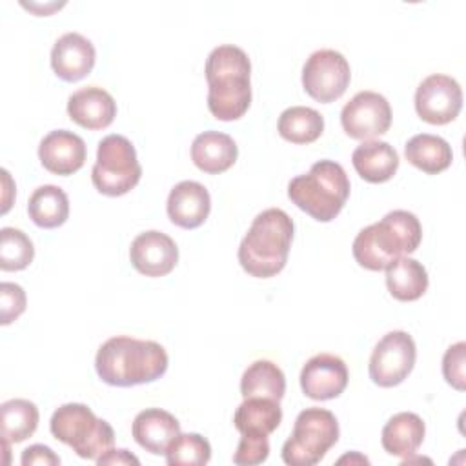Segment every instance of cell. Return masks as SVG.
Returning <instances> with one entry per match:
<instances>
[{"label":"cell","instance_id":"6da1fadb","mask_svg":"<svg viewBox=\"0 0 466 466\" xmlns=\"http://www.w3.org/2000/svg\"><path fill=\"white\" fill-rule=\"evenodd\" d=\"M167 364L164 346L127 335L107 339L95 357L98 377L106 384L120 388L153 382L166 373Z\"/></svg>","mask_w":466,"mask_h":466},{"label":"cell","instance_id":"7a4b0ae2","mask_svg":"<svg viewBox=\"0 0 466 466\" xmlns=\"http://www.w3.org/2000/svg\"><path fill=\"white\" fill-rule=\"evenodd\" d=\"M251 64L244 49L224 44L206 60L208 109L217 120H238L251 104Z\"/></svg>","mask_w":466,"mask_h":466},{"label":"cell","instance_id":"3957f363","mask_svg":"<svg viewBox=\"0 0 466 466\" xmlns=\"http://www.w3.org/2000/svg\"><path fill=\"white\" fill-rule=\"evenodd\" d=\"M422 240L419 218L406 209H393L379 222L362 228L353 240V257L370 271L386 269L393 260L413 253Z\"/></svg>","mask_w":466,"mask_h":466},{"label":"cell","instance_id":"277c9868","mask_svg":"<svg viewBox=\"0 0 466 466\" xmlns=\"http://www.w3.org/2000/svg\"><path fill=\"white\" fill-rule=\"evenodd\" d=\"M293 229L291 217L279 208L258 213L238 246L242 269L257 279L280 273L288 262Z\"/></svg>","mask_w":466,"mask_h":466},{"label":"cell","instance_id":"5b68a950","mask_svg":"<svg viewBox=\"0 0 466 466\" xmlns=\"http://www.w3.org/2000/svg\"><path fill=\"white\" fill-rule=\"evenodd\" d=\"M288 197L311 218L329 222L350 197V178L339 162L319 160L308 173L289 180Z\"/></svg>","mask_w":466,"mask_h":466},{"label":"cell","instance_id":"8992f818","mask_svg":"<svg viewBox=\"0 0 466 466\" xmlns=\"http://www.w3.org/2000/svg\"><path fill=\"white\" fill-rule=\"evenodd\" d=\"M49 430L56 441L73 448L82 459L96 461L115 444L111 424L98 419L91 408L80 402H67L56 408L49 420Z\"/></svg>","mask_w":466,"mask_h":466},{"label":"cell","instance_id":"52a82bcc","mask_svg":"<svg viewBox=\"0 0 466 466\" xmlns=\"http://www.w3.org/2000/svg\"><path fill=\"white\" fill-rule=\"evenodd\" d=\"M337 441V417L324 408H306L297 415L293 433L282 446V461L289 466H313Z\"/></svg>","mask_w":466,"mask_h":466},{"label":"cell","instance_id":"ba28073f","mask_svg":"<svg viewBox=\"0 0 466 466\" xmlns=\"http://www.w3.org/2000/svg\"><path fill=\"white\" fill-rule=\"evenodd\" d=\"M142 177L135 146L122 135H107L98 142L96 162L91 169L93 186L107 197L131 191Z\"/></svg>","mask_w":466,"mask_h":466},{"label":"cell","instance_id":"9c48e42d","mask_svg":"<svg viewBox=\"0 0 466 466\" xmlns=\"http://www.w3.org/2000/svg\"><path fill=\"white\" fill-rule=\"evenodd\" d=\"M351 71L342 53L319 49L309 55L302 67L304 91L317 102H335L350 86Z\"/></svg>","mask_w":466,"mask_h":466},{"label":"cell","instance_id":"30bf717a","mask_svg":"<svg viewBox=\"0 0 466 466\" xmlns=\"http://www.w3.org/2000/svg\"><path fill=\"white\" fill-rule=\"evenodd\" d=\"M417 348L402 329L386 333L373 348L370 357V379L380 388L400 384L415 366Z\"/></svg>","mask_w":466,"mask_h":466},{"label":"cell","instance_id":"8fae6325","mask_svg":"<svg viewBox=\"0 0 466 466\" xmlns=\"http://www.w3.org/2000/svg\"><path fill=\"white\" fill-rule=\"evenodd\" d=\"M342 129L350 138L370 140L384 135L391 126V107L375 91H359L340 111Z\"/></svg>","mask_w":466,"mask_h":466},{"label":"cell","instance_id":"7c38bea8","mask_svg":"<svg viewBox=\"0 0 466 466\" xmlns=\"http://www.w3.org/2000/svg\"><path fill=\"white\" fill-rule=\"evenodd\" d=\"M461 107L462 89L459 82L448 75H430L415 91V111L428 124H448L457 118Z\"/></svg>","mask_w":466,"mask_h":466},{"label":"cell","instance_id":"4fadbf2b","mask_svg":"<svg viewBox=\"0 0 466 466\" xmlns=\"http://www.w3.org/2000/svg\"><path fill=\"white\" fill-rule=\"evenodd\" d=\"M129 260L133 268L146 277H164L177 266L178 248L169 235L149 229L133 238Z\"/></svg>","mask_w":466,"mask_h":466},{"label":"cell","instance_id":"5bb4252c","mask_svg":"<svg viewBox=\"0 0 466 466\" xmlns=\"http://www.w3.org/2000/svg\"><path fill=\"white\" fill-rule=\"evenodd\" d=\"M348 386L346 362L331 353L313 355L300 371V388L313 400L339 397Z\"/></svg>","mask_w":466,"mask_h":466},{"label":"cell","instance_id":"9a60e30c","mask_svg":"<svg viewBox=\"0 0 466 466\" xmlns=\"http://www.w3.org/2000/svg\"><path fill=\"white\" fill-rule=\"evenodd\" d=\"M86 142L73 131L55 129L49 131L38 146V158L42 166L55 175H73L86 162Z\"/></svg>","mask_w":466,"mask_h":466},{"label":"cell","instance_id":"2e32d148","mask_svg":"<svg viewBox=\"0 0 466 466\" xmlns=\"http://www.w3.org/2000/svg\"><path fill=\"white\" fill-rule=\"evenodd\" d=\"M96 60L95 46L80 33L62 35L51 49V67L66 82H76L91 73Z\"/></svg>","mask_w":466,"mask_h":466},{"label":"cell","instance_id":"e0dca14e","mask_svg":"<svg viewBox=\"0 0 466 466\" xmlns=\"http://www.w3.org/2000/svg\"><path fill=\"white\" fill-rule=\"evenodd\" d=\"M166 209L175 226L195 229L208 218L211 211V197L200 182L182 180L169 191Z\"/></svg>","mask_w":466,"mask_h":466},{"label":"cell","instance_id":"ac0fdd59","mask_svg":"<svg viewBox=\"0 0 466 466\" xmlns=\"http://www.w3.org/2000/svg\"><path fill=\"white\" fill-rule=\"evenodd\" d=\"M67 115L86 129H104L116 116V102L106 89L87 86L67 98Z\"/></svg>","mask_w":466,"mask_h":466},{"label":"cell","instance_id":"d6986e66","mask_svg":"<svg viewBox=\"0 0 466 466\" xmlns=\"http://www.w3.org/2000/svg\"><path fill=\"white\" fill-rule=\"evenodd\" d=\"M131 433L137 444L146 451L153 455H166L167 446L180 433V422L166 410L146 408L137 413Z\"/></svg>","mask_w":466,"mask_h":466},{"label":"cell","instance_id":"ffe728a7","mask_svg":"<svg viewBox=\"0 0 466 466\" xmlns=\"http://www.w3.org/2000/svg\"><path fill=\"white\" fill-rule=\"evenodd\" d=\"M237 157L238 147L235 140L220 131H204L191 144L193 164L209 175L228 171L237 162Z\"/></svg>","mask_w":466,"mask_h":466},{"label":"cell","instance_id":"44dd1931","mask_svg":"<svg viewBox=\"0 0 466 466\" xmlns=\"http://www.w3.org/2000/svg\"><path fill=\"white\" fill-rule=\"evenodd\" d=\"M424 433L426 426L417 413L400 411L384 424L380 442L386 453L400 459H410L422 444Z\"/></svg>","mask_w":466,"mask_h":466},{"label":"cell","instance_id":"7402d4cb","mask_svg":"<svg viewBox=\"0 0 466 466\" xmlns=\"http://www.w3.org/2000/svg\"><path fill=\"white\" fill-rule=\"evenodd\" d=\"M355 171L371 184L390 180L399 167V155L384 140H364L351 155Z\"/></svg>","mask_w":466,"mask_h":466},{"label":"cell","instance_id":"603a6c76","mask_svg":"<svg viewBox=\"0 0 466 466\" xmlns=\"http://www.w3.org/2000/svg\"><path fill=\"white\" fill-rule=\"evenodd\" d=\"M282 420V408L279 400L266 397H248L233 415L235 428L242 433L269 435Z\"/></svg>","mask_w":466,"mask_h":466},{"label":"cell","instance_id":"cb8c5ba5","mask_svg":"<svg viewBox=\"0 0 466 466\" xmlns=\"http://www.w3.org/2000/svg\"><path fill=\"white\" fill-rule=\"evenodd\" d=\"M404 157L411 166L428 175H437L448 169L453 160L451 146L442 137L430 133L411 137L404 146Z\"/></svg>","mask_w":466,"mask_h":466},{"label":"cell","instance_id":"d4e9b609","mask_svg":"<svg viewBox=\"0 0 466 466\" xmlns=\"http://www.w3.org/2000/svg\"><path fill=\"white\" fill-rule=\"evenodd\" d=\"M386 286L393 299L411 302L426 293L428 273L419 260L399 257L386 268Z\"/></svg>","mask_w":466,"mask_h":466},{"label":"cell","instance_id":"484cf974","mask_svg":"<svg viewBox=\"0 0 466 466\" xmlns=\"http://www.w3.org/2000/svg\"><path fill=\"white\" fill-rule=\"evenodd\" d=\"M29 218L46 229L62 226L69 217V198L58 186L46 184L33 191L27 202Z\"/></svg>","mask_w":466,"mask_h":466},{"label":"cell","instance_id":"4316f807","mask_svg":"<svg viewBox=\"0 0 466 466\" xmlns=\"http://www.w3.org/2000/svg\"><path fill=\"white\" fill-rule=\"evenodd\" d=\"M240 393L244 399L266 397V399L280 400L286 393V377L275 362L266 359L255 360L242 373Z\"/></svg>","mask_w":466,"mask_h":466},{"label":"cell","instance_id":"83f0119b","mask_svg":"<svg viewBox=\"0 0 466 466\" xmlns=\"http://www.w3.org/2000/svg\"><path fill=\"white\" fill-rule=\"evenodd\" d=\"M38 408L27 399H11L0 406V433L4 442H22L36 431Z\"/></svg>","mask_w":466,"mask_h":466},{"label":"cell","instance_id":"f1b7e54d","mask_svg":"<svg viewBox=\"0 0 466 466\" xmlns=\"http://www.w3.org/2000/svg\"><path fill=\"white\" fill-rule=\"evenodd\" d=\"M279 135L291 144H311L324 131L322 115L306 106H291L279 116Z\"/></svg>","mask_w":466,"mask_h":466},{"label":"cell","instance_id":"f546056e","mask_svg":"<svg viewBox=\"0 0 466 466\" xmlns=\"http://www.w3.org/2000/svg\"><path fill=\"white\" fill-rule=\"evenodd\" d=\"M35 257L31 238L16 228L0 229V269L20 271L25 269Z\"/></svg>","mask_w":466,"mask_h":466},{"label":"cell","instance_id":"4dcf8cb0","mask_svg":"<svg viewBox=\"0 0 466 466\" xmlns=\"http://www.w3.org/2000/svg\"><path fill=\"white\" fill-rule=\"evenodd\" d=\"M211 459V446L198 433H178L166 450L169 466H202Z\"/></svg>","mask_w":466,"mask_h":466},{"label":"cell","instance_id":"1f68e13d","mask_svg":"<svg viewBox=\"0 0 466 466\" xmlns=\"http://www.w3.org/2000/svg\"><path fill=\"white\" fill-rule=\"evenodd\" d=\"M269 455V439L268 435H251V433H242L237 450L233 453V462L235 464H244V466H255L260 464L268 459Z\"/></svg>","mask_w":466,"mask_h":466},{"label":"cell","instance_id":"d6a6232c","mask_svg":"<svg viewBox=\"0 0 466 466\" xmlns=\"http://www.w3.org/2000/svg\"><path fill=\"white\" fill-rule=\"evenodd\" d=\"M25 311V291L15 282L0 284V322L11 324Z\"/></svg>","mask_w":466,"mask_h":466},{"label":"cell","instance_id":"836d02e7","mask_svg":"<svg viewBox=\"0 0 466 466\" xmlns=\"http://www.w3.org/2000/svg\"><path fill=\"white\" fill-rule=\"evenodd\" d=\"M464 353H466V344L461 340V342L450 346L442 357V375H444L446 382L459 391H464V388H466Z\"/></svg>","mask_w":466,"mask_h":466},{"label":"cell","instance_id":"e575fe53","mask_svg":"<svg viewBox=\"0 0 466 466\" xmlns=\"http://www.w3.org/2000/svg\"><path fill=\"white\" fill-rule=\"evenodd\" d=\"M20 462L24 466H31V464H47V466H56L60 464V457L55 455V451L44 444H33L29 448H25L22 451Z\"/></svg>","mask_w":466,"mask_h":466},{"label":"cell","instance_id":"d590c367","mask_svg":"<svg viewBox=\"0 0 466 466\" xmlns=\"http://www.w3.org/2000/svg\"><path fill=\"white\" fill-rule=\"evenodd\" d=\"M96 464L98 466H102V464H140V461L127 450H113L111 448L96 459Z\"/></svg>","mask_w":466,"mask_h":466}]
</instances>
